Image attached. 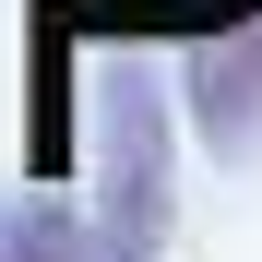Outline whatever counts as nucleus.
Listing matches in <instances>:
<instances>
[{"label":"nucleus","mask_w":262,"mask_h":262,"mask_svg":"<svg viewBox=\"0 0 262 262\" xmlns=\"http://www.w3.org/2000/svg\"><path fill=\"white\" fill-rule=\"evenodd\" d=\"M179 227V107L143 36H96L83 72V262H155Z\"/></svg>","instance_id":"nucleus-1"},{"label":"nucleus","mask_w":262,"mask_h":262,"mask_svg":"<svg viewBox=\"0 0 262 262\" xmlns=\"http://www.w3.org/2000/svg\"><path fill=\"white\" fill-rule=\"evenodd\" d=\"M179 107H191V131L214 155L262 143V0L227 12V24H203V36H179Z\"/></svg>","instance_id":"nucleus-2"},{"label":"nucleus","mask_w":262,"mask_h":262,"mask_svg":"<svg viewBox=\"0 0 262 262\" xmlns=\"http://www.w3.org/2000/svg\"><path fill=\"white\" fill-rule=\"evenodd\" d=\"M250 12V0H36V36H48V60L60 48H96V36H203V24H227Z\"/></svg>","instance_id":"nucleus-3"},{"label":"nucleus","mask_w":262,"mask_h":262,"mask_svg":"<svg viewBox=\"0 0 262 262\" xmlns=\"http://www.w3.org/2000/svg\"><path fill=\"white\" fill-rule=\"evenodd\" d=\"M0 262H83V203L12 191V203H0Z\"/></svg>","instance_id":"nucleus-4"}]
</instances>
